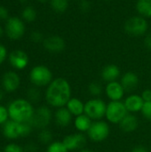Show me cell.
<instances>
[{
	"label": "cell",
	"mask_w": 151,
	"mask_h": 152,
	"mask_svg": "<svg viewBox=\"0 0 151 152\" xmlns=\"http://www.w3.org/2000/svg\"><path fill=\"white\" fill-rule=\"evenodd\" d=\"M71 95L72 88L69 82L64 77H56L45 87L44 98L46 105L56 110L65 107Z\"/></svg>",
	"instance_id": "obj_1"
},
{
	"label": "cell",
	"mask_w": 151,
	"mask_h": 152,
	"mask_svg": "<svg viewBox=\"0 0 151 152\" xmlns=\"http://www.w3.org/2000/svg\"><path fill=\"white\" fill-rule=\"evenodd\" d=\"M11 120L19 123H29L35 113V105L27 98L17 97L11 100L7 104Z\"/></svg>",
	"instance_id": "obj_2"
},
{
	"label": "cell",
	"mask_w": 151,
	"mask_h": 152,
	"mask_svg": "<svg viewBox=\"0 0 151 152\" xmlns=\"http://www.w3.org/2000/svg\"><path fill=\"white\" fill-rule=\"evenodd\" d=\"M34 130L29 123H19L10 119L1 127V134L8 142H16L30 136Z\"/></svg>",
	"instance_id": "obj_3"
},
{
	"label": "cell",
	"mask_w": 151,
	"mask_h": 152,
	"mask_svg": "<svg viewBox=\"0 0 151 152\" xmlns=\"http://www.w3.org/2000/svg\"><path fill=\"white\" fill-rule=\"evenodd\" d=\"M28 79L32 86L43 88L49 86L53 80V75L52 70L45 65L34 66L28 74Z\"/></svg>",
	"instance_id": "obj_4"
},
{
	"label": "cell",
	"mask_w": 151,
	"mask_h": 152,
	"mask_svg": "<svg viewBox=\"0 0 151 152\" xmlns=\"http://www.w3.org/2000/svg\"><path fill=\"white\" fill-rule=\"evenodd\" d=\"M53 120V112L48 105H39L36 108L33 118L29 124L34 129L41 130L47 128Z\"/></svg>",
	"instance_id": "obj_5"
},
{
	"label": "cell",
	"mask_w": 151,
	"mask_h": 152,
	"mask_svg": "<svg viewBox=\"0 0 151 152\" xmlns=\"http://www.w3.org/2000/svg\"><path fill=\"white\" fill-rule=\"evenodd\" d=\"M107 104L101 98H91L85 102V114L93 121L102 120L105 118Z\"/></svg>",
	"instance_id": "obj_6"
},
{
	"label": "cell",
	"mask_w": 151,
	"mask_h": 152,
	"mask_svg": "<svg viewBox=\"0 0 151 152\" xmlns=\"http://www.w3.org/2000/svg\"><path fill=\"white\" fill-rule=\"evenodd\" d=\"M124 28L132 37H142L149 29V22L146 18L141 15H135L125 21Z\"/></svg>",
	"instance_id": "obj_7"
},
{
	"label": "cell",
	"mask_w": 151,
	"mask_h": 152,
	"mask_svg": "<svg viewBox=\"0 0 151 152\" xmlns=\"http://www.w3.org/2000/svg\"><path fill=\"white\" fill-rule=\"evenodd\" d=\"M127 114L128 111L125 106L124 102L116 101V102H108L106 115H105L108 123L118 125Z\"/></svg>",
	"instance_id": "obj_8"
},
{
	"label": "cell",
	"mask_w": 151,
	"mask_h": 152,
	"mask_svg": "<svg viewBox=\"0 0 151 152\" xmlns=\"http://www.w3.org/2000/svg\"><path fill=\"white\" fill-rule=\"evenodd\" d=\"M110 134V126L108 122L103 120L93 121L90 129L86 133L89 140L94 142H102L106 141Z\"/></svg>",
	"instance_id": "obj_9"
},
{
	"label": "cell",
	"mask_w": 151,
	"mask_h": 152,
	"mask_svg": "<svg viewBox=\"0 0 151 152\" xmlns=\"http://www.w3.org/2000/svg\"><path fill=\"white\" fill-rule=\"evenodd\" d=\"M0 85L1 88L6 94H14L21 86L20 76L15 70L5 71L1 77Z\"/></svg>",
	"instance_id": "obj_10"
},
{
	"label": "cell",
	"mask_w": 151,
	"mask_h": 152,
	"mask_svg": "<svg viewBox=\"0 0 151 152\" xmlns=\"http://www.w3.org/2000/svg\"><path fill=\"white\" fill-rule=\"evenodd\" d=\"M4 30L10 39L18 40L22 37L25 33V25L20 18L12 17L6 20Z\"/></svg>",
	"instance_id": "obj_11"
},
{
	"label": "cell",
	"mask_w": 151,
	"mask_h": 152,
	"mask_svg": "<svg viewBox=\"0 0 151 152\" xmlns=\"http://www.w3.org/2000/svg\"><path fill=\"white\" fill-rule=\"evenodd\" d=\"M62 142L69 150V151H80L81 149L85 148L87 142V136L82 133L70 134L63 137Z\"/></svg>",
	"instance_id": "obj_12"
},
{
	"label": "cell",
	"mask_w": 151,
	"mask_h": 152,
	"mask_svg": "<svg viewBox=\"0 0 151 152\" xmlns=\"http://www.w3.org/2000/svg\"><path fill=\"white\" fill-rule=\"evenodd\" d=\"M8 61L13 69L23 70L28 67L29 58L24 51L16 49L8 54Z\"/></svg>",
	"instance_id": "obj_13"
},
{
	"label": "cell",
	"mask_w": 151,
	"mask_h": 152,
	"mask_svg": "<svg viewBox=\"0 0 151 152\" xmlns=\"http://www.w3.org/2000/svg\"><path fill=\"white\" fill-rule=\"evenodd\" d=\"M104 93L109 102H116L122 101L126 92L125 91L120 81H113L107 83L104 87Z\"/></svg>",
	"instance_id": "obj_14"
},
{
	"label": "cell",
	"mask_w": 151,
	"mask_h": 152,
	"mask_svg": "<svg viewBox=\"0 0 151 152\" xmlns=\"http://www.w3.org/2000/svg\"><path fill=\"white\" fill-rule=\"evenodd\" d=\"M43 46L49 53H61L65 49L66 42L61 37L53 35L44 39Z\"/></svg>",
	"instance_id": "obj_15"
},
{
	"label": "cell",
	"mask_w": 151,
	"mask_h": 152,
	"mask_svg": "<svg viewBox=\"0 0 151 152\" xmlns=\"http://www.w3.org/2000/svg\"><path fill=\"white\" fill-rule=\"evenodd\" d=\"M73 120V115L69 111L66 107L56 109L53 112V121L55 125L59 127H68L70 126Z\"/></svg>",
	"instance_id": "obj_16"
},
{
	"label": "cell",
	"mask_w": 151,
	"mask_h": 152,
	"mask_svg": "<svg viewBox=\"0 0 151 152\" xmlns=\"http://www.w3.org/2000/svg\"><path fill=\"white\" fill-rule=\"evenodd\" d=\"M144 102H145L143 101L141 94H129L124 101L125 106L128 113H132V114L141 112L144 105Z\"/></svg>",
	"instance_id": "obj_17"
},
{
	"label": "cell",
	"mask_w": 151,
	"mask_h": 152,
	"mask_svg": "<svg viewBox=\"0 0 151 152\" xmlns=\"http://www.w3.org/2000/svg\"><path fill=\"white\" fill-rule=\"evenodd\" d=\"M120 83L126 93H132L138 87L140 79L136 73L133 71H127L121 76Z\"/></svg>",
	"instance_id": "obj_18"
},
{
	"label": "cell",
	"mask_w": 151,
	"mask_h": 152,
	"mask_svg": "<svg viewBox=\"0 0 151 152\" xmlns=\"http://www.w3.org/2000/svg\"><path fill=\"white\" fill-rule=\"evenodd\" d=\"M101 79L106 83L117 81V79L121 77V70L116 64H108L102 68L101 71Z\"/></svg>",
	"instance_id": "obj_19"
},
{
	"label": "cell",
	"mask_w": 151,
	"mask_h": 152,
	"mask_svg": "<svg viewBox=\"0 0 151 152\" xmlns=\"http://www.w3.org/2000/svg\"><path fill=\"white\" fill-rule=\"evenodd\" d=\"M119 128L126 134L133 133L137 130L139 126V119L138 118L132 113H128L123 120L118 124Z\"/></svg>",
	"instance_id": "obj_20"
},
{
	"label": "cell",
	"mask_w": 151,
	"mask_h": 152,
	"mask_svg": "<svg viewBox=\"0 0 151 152\" xmlns=\"http://www.w3.org/2000/svg\"><path fill=\"white\" fill-rule=\"evenodd\" d=\"M93 120L85 113L82 115H79L77 117L74 118L73 120V125L75 129L78 132V133H82V134H86L88 132V130L90 129L92 124H93Z\"/></svg>",
	"instance_id": "obj_21"
},
{
	"label": "cell",
	"mask_w": 151,
	"mask_h": 152,
	"mask_svg": "<svg viewBox=\"0 0 151 152\" xmlns=\"http://www.w3.org/2000/svg\"><path fill=\"white\" fill-rule=\"evenodd\" d=\"M73 117H77L85 113V102L77 97H71L65 106Z\"/></svg>",
	"instance_id": "obj_22"
},
{
	"label": "cell",
	"mask_w": 151,
	"mask_h": 152,
	"mask_svg": "<svg viewBox=\"0 0 151 152\" xmlns=\"http://www.w3.org/2000/svg\"><path fill=\"white\" fill-rule=\"evenodd\" d=\"M135 8L139 15L144 18L151 17V0H137Z\"/></svg>",
	"instance_id": "obj_23"
},
{
	"label": "cell",
	"mask_w": 151,
	"mask_h": 152,
	"mask_svg": "<svg viewBox=\"0 0 151 152\" xmlns=\"http://www.w3.org/2000/svg\"><path fill=\"white\" fill-rule=\"evenodd\" d=\"M25 98H27L31 103H33L35 105L41 102V100L43 98V94H42L40 88L31 86L30 87H28L27 89Z\"/></svg>",
	"instance_id": "obj_24"
},
{
	"label": "cell",
	"mask_w": 151,
	"mask_h": 152,
	"mask_svg": "<svg viewBox=\"0 0 151 152\" xmlns=\"http://www.w3.org/2000/svg\"><path fill=\"white\" fill-rule=\"evenodd\" d=\"M37 142L42 145H49L52 142H53V134L47 127L41 130H38L37 133Z\"/></svg>",
	"instance_id": "obj_25"
},
{
	"label": "cell",
	"mask_w": 151,
	"mask_h": 152,
	"mask_svg": "<svg viewBox=\"0 0 151 152\" xmlns=\"http://www.w3.org/2000/svg\"><path fill=\"white\" fill-rule=\"evenodd\" d=\"M52 9L57 13H63L69 8V0H50Z\"/></svg>",
	"instance_id": "obj_26"
},
{
	"label": "cell",
	"mask_w": 151,
	"mask_h": 152,
	"mask_svg": "<svg viewBox=\"0 0 151 152\" xmlns=\"http://www.w3.org/2000/svg\"><path fill=\"white\" fill-rule=\"evenodd\" d=\"M88 93L90 95L93 96V98H98L101 95V94L104 92V88L102 85L98 81H93L88 85L87 87Z\"/></svg>",
	"instance_id": "obj_27"
},
{
	"label": "cell",
	"mask_w": 151,
	"mask_h": 152,
	"mask_svg": "<svg viewBox=\"0 0 151 152\" xmlns=\"http://www.w3.org/2000/svg\"><path fill=\"white\" fill-rule=\"evenodd\" d=\"M45 152H69L62 141H53L46 146Z\"/></svg>",
	"instance_id": "obj_28"
},
{
	"label": "cell",
	"mask_w": 151,
	"mask_h": 152,
	"mask_svg": "<svg viewBox=\"0 0 151 152\" xmlns=\"http://www.w3.org/2000/svg\"><path fill=\"white\" fill-rule=\"evenodd\" d=\"M22 19L27 22H33L36 19V11L32 6H26L21 12Z\"/></svg>",
	"instance_id": "obj_29"
},
{
	"label": "cell",
	"mask_w": 151,
	"mask_h": 152,
	"mask_svg": "<svg viewBox=\"0 0 151 152\" xmlns=\"http://www.w3.org/2000/svg\"><path fill=\"white\" fill-rule=\"evenodd\" d=\"M3 152H25L22 145L16 142H8L2 149Z\"/></svg>",
	"instance_id": "obj_30"
},
{
	"label": "cell",
	"mask_w": 151,
	"mask_h": 152,
	"mask_svg": "<svg viewBox=\"0 0 151 152\" xmlns=\"http://www.w3.org/2000/svg\"><path fill=\"white\" fill-rule=\"evenodd\" d=\"M9 120H10V117H9L7 105L0 103V127H2Z\"/></svg>",
	"instance_id": "obj_31"
},
{
	"label": "cell",
	"mask_w": 151,
	"mask_h": 152,
	"mask_svg": "<svg viewBox=\"0 0 151 152\" xmlns=\"http://www.w3.org/2000/svg\"><path fill=\"white\" fill-rule=\"evenodd\" d=\"M141 113L145 119L151 121V102H144V105L142 107Z\"/></svg>",
	"instance_id": "obj_32"
},
{
	"label": "cell",
	"mask_w": 151,
	"mask_h": 152,
	"mask_svg": "<svg viewBox=\"0 0 151 152\" xmlns=\"http://www.w3.org/2000/svg\"><path fill=\"white\" fill-rule=\"evenodd\" d=\"M91 2L89 0H80L79 1V10L84 12L86 13L91 10Z\"/></svg>",
	"instance_id": "obj_33"
},
{
	"label": "cell",
	"mask_w": 151,
	"mask_h": 152,
	"mask_svg": "<svg viewBox=\"0 0 151 152\" xmlns=\"http://www.w3.org/2000/svg\"><path fill=\"white\" fill-rule=\"evenodd\" d=\"M30 39L34 42V43H40L44 41V37L43 34L39 31H33L30 35Z\"/></svg>",
	"instance_id": "obj_34"
},
{
	"label": "cell",
	"mask_w": 151,
	"mask_h": 152,
	"mask_svg": "<svg viewBox=\"0 0 151 152\" xmlns=\"http://www.w3.org/2000/svg\"><path fill=\"white\" fill-rule=\"evenodd\" d=\"M8 58V53L7 50L4 45L0 44V66L5 61V60Z\"/></svg>",
	"instance_id": "obj_35"
},
{
	"label": "cell",
	"mask_w": 151,
	"mask_h": 152,
	"mask_svg": "<svg viewBox=\"0 0 151 152\" xmlns=\"http://www.w3.org/2000/svg\"><path fill=\"white\" fill-rule=\"evenodd\" d=\"M25 152H37L38 151V144L33 142H30L24 146Z\"/></svg>",
	"instance_id": "obj_36"
},
{
	"label": "cell",
	"mask_w": 151,
	"mask_h": 152,
	"mask_svg": "<svg viewBox=\"0 0 151 152\" xmlns=\"http://www.w3.org/2000/svg\"><path fill=\"white\" fill-rule=\"evenodd\" d=\"M141 96L142 97L144 102H151V90L150 89L143 90Z\"/></svg>",
	"instance_id": "obj_37"
},
{
	"label": "cell",
	"mask_w": 151,
	"mask_h": 152,
	"mask_svg": "<svg viewBox=\"0 0 151 152\" xmlns=\"http://www.w3.org/2000/svg\"><path fill=\"white\" fill-rule=\"evenodd\" d=\"M8 17V11L5 7L0 5V20H6Z\"/></svg>",
	"instance_id": "obj_38"
},
{
	"label": "cell",
	"mask_w": 151,
	"mask_h": 152,
	"mask_svg": "<svg viewBox=\"0 0 151 152\" xmlns=\"http://www.w3.org/2000/svg\"><path fill=\"white\" fill-rule=\"evenodd\" d=\"M131 152H150L149 151V149H147L146 147L142 146V145H138L135 146L132 149Z\"/></svg>",
	"instance_id": "obj_39"
},
{
	"label": "cell",
	"mask_w": 151,
	"mask_h": 152,
	"mask_svg": "<svg viewBox=\"0 0 151 152\" xmlns=\"http://www.w3.org/2000/svg\"><path fill=\"white\" fill-rule=\"evenodd\" d=\"M144 45L146 46L147 49L150 50L151 51V33L147 35L145 37V39H144Z\"/></svg>",
	"instance_id": "obj_40"
},
{
	"label": "cell",
	"mask_w": 151,
	"mask_h": 152,
	"mask_svg": "<svg viewBox=\"0 0 151 152\" xmlns=\"http://www.w3.org/2000/svg\"><path fill=\"white\" fill-rule=\"evenodd\" d=\"M6 97V93L0 87V103H3L4 101L5 100Z\"/></svg>",
	"instance_id": "obj_41"
},
{
	"label": "cell",
	"mask_w": 151,
	"mask_h": 152,
	"mask_svg": "<svg viewBox=\"0 0 151 152\" xmlns=\"http://www.w3.org/2000/svg\"><path fill=\"white\" fill-rule=\"evenodd\" d=\"M77 152H94L93 151H92L91 149H88V148H84V149H81L80 151H78Z\"/></svg>",
	"instance_id": "obj_42"
},
{
	"label": "cell",
	"mask_w": 151,
	"mask_h": 152,
	"mask_svg": "<svg viewBox=\"0 0 151 152\" xmlns=\"http://www.w3.org/2000/svg\"><path fill=\"white\" fill-rule=\"evenodd\" d=\"M3 34H4V29H3V28L0 26V37L3 36Z\"/></svg>",
	"instance_id": "obj_43"
},
{
	"label": "cell",
	"mask_w": 151,
	"mask_h": 152,
	"mask_svg": "<svg viewBox=\"0 0 151 152\" xmlns=\"http://www.w3.org/2000/svg\"><path fill=\"white\" fill-rule=\"evenodd\" d=\"M36 1L39 2V3H46V2H48L50 0H36Z\"/></svg>",
	"instance_id": "obj_44"
},
{
	"label": "cell",
	"mask_w": 151,
	"mask_h": 152,
	"mask_svg": "<svg viewBox=\"0 0 151 152\" xmlns=\"http://www.w3.org/2000/svg\"><path fill=\"white\" fill-rule=\"evenodd\" d=\"M21 4H25V3H27L28 2V0H19Z\"/></svg>",
	"instance_id": "obj_45"
},
{
	"label": "cell",
	"mask_w": 151,
	"mask_h": 152,
	"mask_svg": "<svg viewBox=\"0 0 151 152\" xmlns=\"http://www.w3.org/2000/svg\"><path fill=\"white\" fill-rule=\"evenodd\" d=\"M103 1H105V2H110V1H112V0H103Z\"/></svg>",
	"instance_id": "obj_46"
},
{
	"label": "cell",
	"mask_w": 151,
	"mask_h": 152,
	"mask_svg": "<svg viewBox=\"0 0 151 152\" xmlns=\"http://www.w3.org/2000/svg\"><path fill=\"white\" fill-rule=\"evenodd\" d=\"M74 1H78V2H79V1H80V0H74Z\"/></svg>",
	"instance_id": "obj_47"
},
{
	"label": "cell",
	"mask_w": 151,
	"mask_h": 152,
	"mask_svg": "<svg viewBox=\"0 0 151 152\" xmlns=\"http://www.w3.org/2000/svg\"><path fill=\"white\" fill-rule=\"evenodd\" d=\"M0 152H3V151H2V150H0Z\"/></svg>",
	"instance_id": "obj_48"
}]
</instances>
